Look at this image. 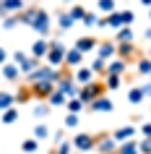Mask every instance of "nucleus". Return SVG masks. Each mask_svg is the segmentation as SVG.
<instances>
[{"mask_svg":"<svg viewBox=\"0 0 151 154\" xmlns=\"http://www.w3.org/2000/svg\"><path fill=\"white\" fill-rule=\"evenodd\" d=\"M107 63H110V60H104V57H96V60L89 65V68H91L94 73H107Z\"/></svg>","mask_w":151,"mask_h":154,"instance_id":"nucleus-33","label":"nucleus"},{"mask_svg":"<svg viewBox=\"0 0 151 154\" xmlns=\"http://www.w3.org/2000/svg\"><path fill=\"white\" fill-rule=\"evenodd\" d=\"M149 18H151V5H149Z\"/></svg>","mask_w":151,"mask_h":154,"instance_id":"nucleus-52","label":"nucleus"},{"mask_svg":"<svg viewBox=\"0 0 151 154\" xmlns=\"http://www.w3.org/2000/svg\"><path fill=\"white\" fill-rule=\"evenodd\" d=\"M0 16H5V13H3V0H0Z\"/></svg>","mask_w":151,"mask_h":154,"instance_id":"nucleus-49","label":"nucleus"},{"mask_svg":"<svg viewBox=\"0 0 151 154\" xmlns=\"http://www.w3.org/2000/svg\"><path fill=\"white\" fill-rule=\"evenodd\" d=\"M115 42H117V45H122V42H133V26H122V29H117Z\"/></svg>","mask_w":151,"mask_h":154,"instance_id":"nucleus-25","label":"nucleus"},{"mask_svg":"<svg viewBox=\"0 0 151 154\" xmlns=\"http://www.w3.org/2000/svg\"><path fill=\"white\" fill-rule=\"evenodd\" d=\"M143 94H146V97H151V84H149V86H143Z\"/></svg>","mask_w":151,"mask_h":154,"instance_id":"nucleus-47","label":"nucleus"},{"mask_svg":"<svg viewBox=\"0 0 151 154\" xmlns=\"http://www.w3.org/2000/svg\"><path fill=\"white\" fill-rule=\"evenodd\" d=\"M76 125H78V115L68 112V115H65V128H76Z\"/></svg>","mask_w":151,"mask_h":154,"instance_id":"nucleus-40","label":"nucleus"},{"mask_svg":"<svg viewBox=\"0 0 151 154\" xmlns=\"http://www.w3.org/2000/svg\"><path fill=\"white\" fill-rule=\"evenodd\" d=\"M89 112H112V110H115V105H112V99H107L102 94V97H96L94 102H89Z\"/></svg>","mask_w":151,"mask_h":154,"instance_id":"nucleus-9","label":"nucleus"},{"mask_svg":"<svg viewBox=\"0 0 151 154\" xmlns=\"http://www.w3.org/2000/svg\"><path fill=\"white\" fill-rule=\"evenodd\" d=\"M96 45H99V39H96V37H91V34H86V37H78L73 47H78L81 52L86 55V52H91V50H96Z\"/></svg>","mask_w":151,"mask_h":154,"instance_id":"nucleus-12","label":"nucleus"},{"mask_svg":"<svg viewBox=\"0 0 151 154\" xmlns=\"http://www.w3.org/2000/svg\"><path fill=\"white\" fill-rule=\"evenodd\" d=\"M104 91H107V84L104 81H89V84H83V86H78V99L83 102V105H89V102H94L96 97H102Z\"/></svg>","mask_w":151,"mask_h":154,"instance_id":"nucleus-2","label":"nucleus"},{"mask_svg":"<svg viewBox=\"0 0 151 154\" xmlns=\"http://www.w3.org/2000/svg\"><path fill=\"white\" fill-rule=\"evenodd\" d=\"M47 102H44V105H39V107H37V110H34V115H37V118H44V115H50V110H47Z\"/></svg>","mask_w":151,"mask_h":154,"instance_id":"nucleus-43","label":"nucleus"},{"mask_svg":"<svg viewBox=\"0 0 151 154\" xmlns=\"http://www.w3.org/2000/svg\"><path fill=\"white\" fill-rule=\"evenodd\" d=\"M73 149V141H60V146L55 149V154H71Z\"/></svg>","mask_w":151,"mask_h":154,"instance_id":"nucleus-39","label":"nucleus"},{"mask_svg":"<svg viewBox=\"0 0 151 154\" xmlns=\"http://www.w3.org/2000/svg\"><path fill=\"white\" fill-rule=\"evenodd\" d=\"M96 24H99V18H96L94 13H89V11H86V16H83V26H96Z\"/></svg>","mask_w":151,"mask_h":154,"instance_id":"nucleus-42","label":"nucleus"},{"mask_svg":"<svg viewBox=\"0 0 151 154\" xmlns=\"http://www.w3.org/2000/svg\"><path fill=\"white\" fill-rule=\"evenodd\" d=\"M73 79H76V84H78V86H83V84L94 81V71H91V68L78 65V68H73Z\"/></svg>","mask_w":151,"mask_h":154,"instance_id":"nucleus-13","label":"nucleus"},{"mask_svg":"<svg viewBox=\"0 0 151 154\" xmlns=\"http://www.w3.org/2000/svg\"><path fill=\"white\" fill-rule=\"evenodd\" d=\"M138 73L141 76H151V57H138Z\"/></svg>","mask_w":151,"mask_h":154,"instance_id":"nucleus-30","label":"nucleus"},{"mask_svg":"<svg viewBox=\"0 0 151 154\" xmlns=\"http://www.w3.org/2000/svg\"><path fill=\"white\" fill-rule=\"evenodd\" d=\"M34 138H37V141L50 138V128H47V125H37V128H34Z\"/></svg>","mask_w":151,"mask_h":154,"instance_id":"nucleus-36","label":"nucleus"},{"mask_svg":"<svg viewBox=\"0 0 151 154\" xmlns=\"http://www.w3.org/2000/svg\"><path fill=\"white\" fill-rule=\"evenodd\" d=\"M96 8L102 13H112V11H117V5H115V0H96Z\"/></svg>","mask_w":151,"mask_h":154,"instance_id":"nucleus-31","label":"nucleus"},{"mask_svg":"<svg viewBox=\"0 0 151 154\" xmlns=\"http://www.w3.org/2000/svg\"><path fill=\"white\" fill-rule=\"evenodd\" d=\"M65 107H68V112H76V115H78V112H81V110H83L86 105H83V102H81L78 97H71L68 102H65Z\"/></svg>","mask_w":151,"mask_h":154,"instance_id":"nucleus-28","label":"nucleus"},{"mask_svg":"<svg viewBox=\"0 0 151 154\" xmlns=\"http://www.w3.org/2000/svg\"><path fill=\"white\" fill-rule=\"evenodd\" d=\"M60 76H63V68H55V65L44 63V65H37V68L26 76V81L29 84H34V81H52V84H57Z\"/></svg>","mask_w":151,"mask_h":154,"instance_id":"nucleus-1","label":"nucleus"},{"mask_svg":"<svg viewBox=\"0 0 151 154\" xmlns=\"http://www.w3.org/2000/svg\"><path fill=\"white\" fill-rule=\"evenodd\" d=\"M138 152L141 154H151V136H143V141H138Z\"/></svg>","mask_w":151,"mask_h":154,"instance_id":"nucleus-37","label":"nucleus"},{"mask_svg":"<svg viewBox=\"0 0 151 154\" xmlns=\"http://www.w3.org/2000/svg\"><path fill=\"white\" fill-rule=\"evenodd\" d=\"M8 63V52H5V47H0V65Z\"/></svg>","mask_w":151,"mask_h":154,"instance_id":"nucleus-45","label":"nucleus"},{"mask_svg":"<svg viewBox=\"0 0 151 154\" xmlns=\"http://www.w3.org/2000/svg\"><path fill=\"white\" fill-rule=\"evenodd\" d=\"M47 50H50V42H47V37H39V39H37V42L32 45L29 55H34V57H39V60H42V57L47 55Z\"/></svg>","mask_w":151,"mask_h":154,"instance_id":"nucleus-15","label":"nucleus"},{"mask_svg":"<svg viewBox=\"0 0 151 154\" xmlns=\"http://www.w3.org/2000/svg\"><path fill=\"white\" fill-rule=\"evenodd\" d=\"M143 136H151V123H143V128H141Z\"/></svg>","mask_w":151,"mask_h":154,"instance_id":"nucleus-46","label":"nucleus"},{"mask_svg":"<svg viewBox=\"0 0 151 154\" xmlns=\"http://www.w3.org/2000/svg\"><path fill=\"white\" fill-rule=\"evenodd\" d=\"M57 26H60V32H71L73 26H76V21H73V16L68 13V11H60V16H57Z\"/></svg>","mask_w":151,"mask_h":154,"instance_id":"nucleus-19","label":"nucleus"},{"mask_svg":"<svg viewBox=\"0 0 151 154\" xmlns=\"http://www.w3.org/2000/svg\"><path fill=\"white\" fill-rule=\"evenodd\" d=\"M104 84H107V89H120V76H115V73H104Z\"/></svg>","mask_w":151,"mask_h":154,"instance_id":"nucleus-32","label":"nucleus"},{"mask_svg":"<svg viewBox=\"0 0 151 154\" xmlns=\"http://www.w3.org/2000/svg\"><path fill=\"white\" fill-rule=\"evenodd\" d=\"M94 152L96 154H115V152H117V141H115L110 133H99V136H96Z\"/></svg>","mask_w":151,"mask_h":154,"instance_id":"nucleus-5","label":"nucleus"},{"mask_svg":"<svg viewBox=\"0 0 151 154\" xmlns=\"http://www.w3.org/2000/svg\"><path fill=\"white\" fill-rule=\"evenodd\" d=\"M24 60H26V52H24V50H16V52H13V63H18V65H21Z\"/></svg>","mask_w":151,"mask_h":154,"instance_id":"nucleus-44","label":"nucleus"},{"mask_svg":"<svg viewBox=\"0 0 151 154\" xmlns=\"http://www.w3.org/2000/svg\"><path fill=\"white\" fill-rule=\"evenodd\" d=\"M16 105V94H11V91H0V110H8V107Z\"/></svg>","mask_w":151,"mask_h":154,"instance_id":"nucleus-26","label":"nucleus"},{"mask_svg":"<svg viewBox=\"0 0 151 154\" xmlns=\"http://www.w3.org/2000/svg\"><path fill=\"white\" fill-rule=\"evenodd\" d=\"M73 146H76L78 152H94L96 136H91V133H78V136L73 138Z\"/></svg>","mask_w":151,"mask_h":154,"instance_id":"nucleus-8","label":"nucleus"},{"mask_svg":"<svg viewBox=\"0 0 151 154\" xmlns=\"http://www.w3.org/2000/svg\"><path fill=\"white\" fill-rule=\"evenodd\" d=\"M16 120H18V110H16V107L3 110V123H5V125H11V123H16Z\"/></svg>","mask_w":151,"mask_h":154,"instance_id":"nucleus-29","label":"nucleus"},{"mask_svg":"<svg viewBox=\"0 0 151 154\" xmlns=\"http://www.w3.org/2000/svg\"><path fill=\"white\" fill-rule=\"evenodd\" d=\"M29 86H32L34 99H42V102H47V97L55 91V84L52 81H34V84H29Z\"/></svg>","mask_w":151,"mask_h":154,"instance_id":"nucleus-6","label":"nucleus"},{"mask_svg":"<svg viewBox=\"0 0 151 154\" xmlns=\"http://www.w3.org/2000/svg\"><path fill=\"white\" fill-rule=\"evenodd\" d=\"M115 55H117V42H99V45H96V57L112 60Z\"/></svg>","mask_w":151,"mask_h":154,"instance_id":"nucleus-10","label":"nucleus"},{"mask_svg":"<svg viewBox=\"0 0 151 154\" xmlns=\"http://www.w3.org/2000/svg\"><path fill=\"white\" fill-rule=\"evenodd\" d=\"M128 68V60H122V57H117V60H110L107 63V73H115V76H122Z\"/></svg>","mask_w":151,"mask_h":154,"instance_id":"nucleus-20","label":"nucleus"},{"mask_svg":"<svg viewBox=\"0 0 151 154\" xmlns=\"http://www.w3.org/2000/svg\"><path fill=\"white\" fill-rule=\"evenodd\" d=\"M65 102H68V97H65V94L57 89V86H55V91H52V94L47 97V105H50V107H63Z\"/></svg>","mask_w":151,"mask_h":154,"instance_id":"nucleus-23","label":"nucleus"},{"mask_svg":"<svg viewBox=\"0 0 151 154\" xmlns=\"http://www.w3.org/2000/svg\"><path fill=\"white\" fill-rule=\"evenodd\" d=\"M68 13L73 16V21H83V16H86V8H83V5H73Z\"/></svg>","mask_w":151,"mask_h":154,"instance_id":"nucleus-35","label":"nucleus"},{"mask_svg":"<svg viewBox=\"0 0 151 154\" xmlns=\"http://www.w3.org/2000/svg\"><path fill=\"white\" fill-rule=\"evenodd\" d=\"M29 99H34V94H32V86H24V89L16 94V102L18 105H24V102H29Z\"/></svg>","mask_w":151,"mask_h":154,"instance_id":"nucleus-34","label":"nucleus"},{"mask_svg":"<svg viewBox=\"0 0 151 154\" xmlns=\"http://www.w3.org/2000/svg\"><path fill=\"white\" fill-rule=\"evenodd\" d=\"M146 39H151V29H146Z\"/></svg>","mask_w":151,"mask_h":154,"instance_id":"nucleus-48","label":"nucleus"},{"mask_svg":"<svg viewBox=\"0 0 151 154\" xmlns=\"http://www.w3.org/2000/svg\"><path fill=\"white\" fill-rule=\"evenodd\" d=\"M143 99H146V94H143V86H135V89L128 91V102H130V105H141Z\"/></svg>","mask_w":151,"mask_h":154,"instance_id":"nucleus-24","label":"nucleus"},{"mask_svg":"<svg viewBox=\"0 0 151 154\" xmlns=\"http://www.w3.org/2000/svg\"><path fill=\"white\" fill-rule=\"evenodd\" d=\"M3 18H5V21H3V26H5V29H13V26L21 24V21H18V13H13V16H3Z\"/></svg>","mask_w":151,"mask_h":154,"instance_id":"nucleus-38","label":"nucleus"},{"mask_svg":"<svg viewBox=\"0 0 151 154\" xmlns=\"http://www.w3.org/2000/svg\"><path fill=\"white\" fill-rule=\"evenodd\" d=\"M65 65H68V68L83 65V52H81L78 47H68V52H65Z\"/></svg>","mask_w":151,"mask_h":154,"instance_id":"nucleus-11","label":"nucleus"},{"mask_svg":"<svg viewBox=\"0 0 151 154\" xmlns=\"http://www.w3.org/2000/svg\"><path fill=\"white\" fill-rule=\"evenodd\" d=\"M50 26H52L50 13L44 8H39V11H37V18H34V24H32V29L39 34V37H47V34H50Z\"/></svg>","mask_w":151,"mask_h":154,"instance_id":"nucleus-4","label":"nucleus"},{"mask_svg":"<svg viewBox=\"0 0 151 154\" xmlns=\"http://www.w3.org/2000/svg\"><path fill=\"white\" fill-rule=\"evenodd\" d=\"M65 52H68V47H65L63 42H50V50H47V55H44V60L50 65H55V68H63L65 65Z\"/></svg>","mask_w":151,"mask_h":154,"instance_id":"nucleus-3","label":"nucleus"},{"mask_svg":"<svg viewBox=\"0 0 151 154\" xmlns=\"http://www.w3.org/2000/svg\"><path fill=\"white\" fill-rule=\"evenodd\" d=\"M141 3H143V5H151V0H141Z\"/></svg>","mask_w":151,"mask_h":154,"instance_id":"nucleus-51","label":"nucleus"},{"mask_svg":"<svg viewBox=\"0 0 151 154\" xmlns=\"http://www.w3.org/2000/svg\"><path fill=\"white\" fill-rule=\"evenodd\" d=\"M37 149H39V141L37 138H24V144H21V152L24 154H34Z\"/></svg>","mask_w":151,"mask_h":154,"instance_id":"nucleus-27","label":"nucleus"},{"mask_svg":"<svg viewBox=\"0 0 151 154\" xmlns=\"http://www.w3.org/2000/svg\"><path fill=\"white\" fill-rule=\"evenodd\" d=\"M63 3H65V5H71V3H76V0H63Z\"/></svg>","mask_w":151,"mask_h":154,"instance_id":"nucleus-50","label":"nucleus"},{"mask_svg":"<svg viewBox=\"0 0 151 154\" xmlns=\"http://www.w3.org/2000/svg\"><path fill=\"white\" fill-rule=\"evenodd\" d=\"M120 13H122V24H125V26H130L135 21V13H133V11H120Z\"/></svg>","mask_w":151,"mask_h":154,"instance_id":"nucleus-41","label":"nucleus"},{"mask_svg":"<svg viewBox=\"0 0 151 154\" xmlns=\"http://www.w3.org/2000/svg\"><path fill=\"white\" fill-rule=\"evenodd\" d=\"M117 55L122 57V60H133V57H138V50H135L133 42H122V45H117Z\"/></svg>","mask_w":151,"mask_h":154,"instance_id":"nucleus-14","label":"nucleus"},{"mask_svg":"<svg viewBox=\"0 0 151 154\" xmlns=\"http://www.w3.org/2000/svg\"><path fill=\"white\" fill-rule=\"evenodd\" d=\"M133 136H135L133 125H122V128H117L115 133H112V138H115L117 144H122V141H128V138H133Z\"/></svg>","mask_w":151,"mask_h":154,"instance_id":"nucleus-18","label":"nucleus"},{"mask_svg":"<svg viewBox=\"0 0 151 154\" xmlns=\"http://www.w3.org/2000/svg\"><path fill=\"white\" fill-rule=\"evenodd\" d=\"M115 154H141V152H138V141L128 138V141L117 144V152H115Z\"/></svg>","mask_w":151,"mask_h":154,"instance_id":"nucleus-21","label":"nucleus"},{"mask_svg":"<svg viewBox=\"0 0 151 154\" xmlns=\"http://www.w3.org/2000/svg\"><path fill=\"white\" fill-rule=\"evenodd\" d=\"M24 3H26V0H3V13H5V16H13V13H21V11L26 8Z\"/></svg>","mask_w":151,"mask_h":154,"instance_id":"nucleus-17","label":"nucleus"},{"mask_svg":"<svg viewBox=\"0 0 151 154\" xmlns=\"http://www.w3.org/2000/svg\"><path fill=\"white\" fill-rule=\"evenodd\" d=\"M37 65H42V60L39 57H34V55H26V60L21 65H18V68H21V73H24V76H29V73L34 71V68H37Z\"/></svg>","mask_w":151,"mask_h":154,"instance_id":"nucleus-22","label":"nucleus"},{"mask_svg":"<svg viewBox=\"0 0 151 154\" xmlns=\"http://www.w3.org/2000/svg\"><path fill=\"white\" fill-rule=\"evenodd\" d=\"M96 26H102V29H115V32H117V29H122V13H120V11H112V13H107V18H99V24Z\"/></svg>","mask_w":151,"mask_h":154,"instance_id":"nucleus-7","label":"nucleus"},{"mask_svg":"<svg viewBox=\"0 0 151 154\" xmlns=\"http://www.w3.org/2000/svg\"><path fill=\"white\" fill-rule=\"evenodd\" d=\"M18 76H21V68H18V63H5L3 65V79L11 84H16L18 81Z\"/></svg>","mask_w":151,"mask_h":154,"instance_id":"nucleus-16","label":"nucleus"}]
</instances>
